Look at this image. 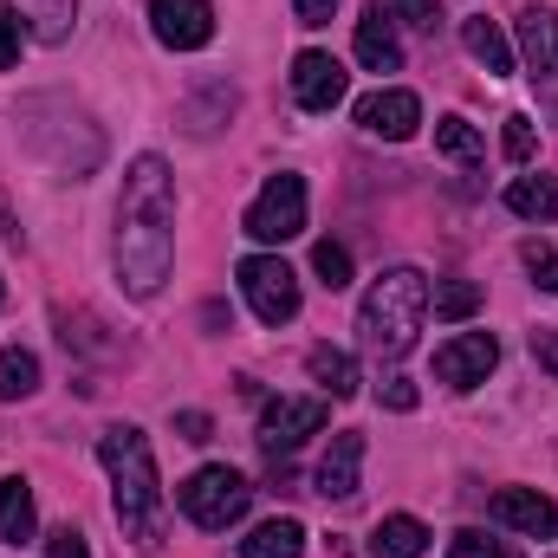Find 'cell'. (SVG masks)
<instances>
[{
	"label": "cell",
	"instance_id": "obj_1",
	"mask_svg": "<svg viewBox=\"0 0 558 558\" xmlns=\"http://www.w3.org/2000/svg\"><path fill=\"white\" fill-rule=\"evenodd\" d=\"M175 267V175L162 156H137L124 169L118 202V279L131 299H156Z\"/></svg>",
	"mask_w": 558,
	"mask_h": 558
},
{
	"label": "cell",
	"instance_id": "obj_2",
	"mask_svg": "<svg viewBox=\"0 0 558 558\" xmlns=\"http://www.w3.org/2000/svg\"><path fill=\"white\" fill-rule=\"evenodd\" d=\"M98 461L111 468V507H118V526L137 553L162 546V520H169V500H162V481H156V454H149V435L118 422L98 435Z\"/></svg>",
	"mask_w": 558,
	"mask_h": 558
},
{
	"label": "cell",
	"instance_id": "obj_3",
	"mask_svg": "<svg viewBox=\"0 0 558 558\" xmlns=\"http://www.w3.org/2000/svg\"><path fill=\"white\" fill-rule=\"evenodd\" d=\"M422 318H428V279L416 267H390V274H377V286L357 305V344L377 364H397L416 351Z\"/></svg>",
	"mask_w": 558,
	"mask_h": 558
},
{
	"label": "cell",
	"instance_id": "obj_4",
	"mask_svg": "<svg viewBox=\"0 0 558 558\" xmlns=\"http://www.w3.org/2000/svg\"><path fill=\"white\" fill-rule=\"evenodd\" d=\"M175 507H182L202 533H228V526L254 507V487H247V474H234V468H195V474L175 487Z\"/></svg>",
	"mask_w": 558,
	"mask_h": 558
},
{
	"label": "cell",
	"instance_id": "obj_5",
	"mask_svg": "<svg viewBox=\"0 0 558 558\" xmlns=\"http://www.w3.org/2000/svg\"><path fill=\"white\" fill-rule=\"evenodd\" d=\"M234 279H241V292H247V305H254L260 325H292L299 318V274L279 254H247L234 267Z\"/></svg>",
	"mask_w": 558,
	"mask_h": 558
},
{
	"label": "cell",
	"instance_id": "obj_6",
	"mask_svg": "<svg viewBox=\"0 0 558 558\" xmlns=\"http://www.w3.org/2000/svg\"><path fill=\"white\" fill-rule=\"evenodd\" d=\"M254 241H292V234H305V175H292V169H279L267 175V189L254 195V208H247V221H241Z\"/></svg>",
	"mask_w": 558,
	"mask_h": 558
},
{
	"label": "cell",
	"instance_id": "obj_7",
	"mask_svg": "<svg viewBox=\"0 0 558 558\" xmlns=\"http://www.w3.org/2000/svg\"><path fill=\"white\" fill-rule=\"evenodd\" d=\"M325 397H274L267 410H260V448L267 454H292L305 435H318L325 428Z\"/></svg>",
	"mask_w": 558,
	"mask_h": 558
},
{
	"label": "cell",
	"instance_id": "obj_8",
	"mask_svg": "<svg viewBox=\"0 0 558 558\" xmlns=\"http://www.w3.org/2000/svg\"><path fill=\"white\" fill-rule=\"evenodd\" d=\"M494 364H500V338H494V331H461V338H448V344L435 351V377H441L448 390L487 384Z\"/></svg>",
	"mask_w": 558,
	"mask_h": 558
},
{
	"label": "cell",
	"instance_id": "obj_9",
	"mask_svg": "<svg viewBox=\"0 0 558 558\" xmlns=\"http://www.w3.org/2000/svg\"><path fill=\"white\" fill-rule=\"evenodd\" d=\"M344 92H351V72L331 59V52H299L292 59V98H299V111H338L344 105Z\"/></svg>",
	"mask_w": 558,
	"mask_h": 558
},
{
	"label": "cell",
	"instance_id": "obj_10",
	"mask_svg": "<svg viewBox=\"0 0 558 558\" xmlns=\"http://www.w3.org/2000/svg\"><path fill=\"white\" fill-rule=\"evenodd\" d=\"M149 26L169 52H202L215 39V7L208 0H149Z\"/></svg>",
	"mask_w": 558,
	"mask_h": 558
},
{
	"label": "cell",
	"instance_id": "obj_11",
	"mask_svg": "<svg viewBox=\"0 0 558 558\" xmlns=\"http://www.w3.org/2000/svg\"><path fill=\"white\" fill-rule=\"evenodd\" d=\"M357 124H364L371 137H384V143H410L422 131V98L403 92V85H384V92L357 98Z\"/></svg>",
	"mask_w": 558,
	"mask_h": 558
},
{
	"label": "cell",
	"instance_id": "obj_12",
	"mask_svg": "<svg viewBox=\"0 0 558 558\" xmlns=\"http://www.w3.org/2000/svg\"><path fill=\"white\" fill-rule=\"evenodd\" d=\"M520 59H526V78L558 98V13L553 7H520Z\"/></svg>",
	"mask_w": 558,
	"mask_h": 558
},
{
	"label": "cell",
	"instance_id": "obj_13",
	"mask_svg": "<svg viewBox=\"0 0 558 558\" xmlns=\"http://www.w3.org/2000/svg\"><path fill=\"white\" fill-rule=\"evenodd\" d=\"M487 513H494V526H507V533L558 539V507L539 494V487H500V494L487 500Z\"/></svg>",
	"mask_w": 558,
	"mask_h": 558
},
{
	"label": "cell",
	"instance_id": "obj_14",
	"mask_svg": "<svg viewBox=\"0 0 558 558\" xmlns=\"http://www.w3.org/2000/svg\"><path fill=\"white\" fill-rule=\"evenodd\" d=\"M357 481H364V435L357 428H338L331 448H325V461H318V494L325 500H351Z\"/></svg>",
	"mask_w": 558,
	"mask_h": 558
},
{
	"label": "cell",
	"instance_id": "obj_15",
	"mask_svg": "<svg viewBox=\"0 0 558 558\" xmlns=\"http://www.w3.org/2000/svg\"><path fill=\"white\" fill-rule=\"evenodd\" d=\"M357 59H364V72H403V46H397V26H390L384 0H371L357 13Z\"/></svg>",
	"mask_w": 558,
	"mask_h": 558
},
{
	"label": "cell",
	"instance_id": "obj_16",
	"mask_svg": "<svg viewBox=\"0 0 558 558\" xmlns=\"http://www.w3.org/2000/svg\"><path fill=\"white\" fill-rule=\"evenodd\" d=\"M7 7H13V20H26V33H33L39 46H59V39H72L78 0H7Z\"/></svg>",
	"mask_w": 558,
	"mask_h": 558
},
{
	"label": "cell",
	"instance_id": "obj_17",
	"mask_svg": "<svg viewBox=\"0 0 558 558\" xmlns=\"http://www.w3.org/2000/svg\"><path fill=\"white\" fill-rule=\"evenodd\" d=\"M305 371H312V384H318L331 403H351V397H357V364H351L344 351L312 344V351H305Z\"/></svg>",
	"mask_w": 558,
	"mask_h": 558
},
{
	"label": "cell",
	"instance_id": "obj_18",
	"mask_svg": "<svg viewBox=\"0 0 558 558\" xmlns=\"http://www.w3.org/2000/svg\"><path fill=\"white\" fill-rule=\"evenodd\" d=\"M39 533V513H33V487L20 481V474H7L0 481V539L7 546H26Z\"/></svg>",
	"mask_w": 558,
	"mask_h": 558
},
{
	"label": "cell",
	"instance_id": "obj_19",
	"mask_svg": "<svg viewBox=\"0 0 558 558\" xmlns=\"http://www.w3.org/2000/svg\"><path fill=\"white\" fill-rule=\"evenodd\" d=\"M461 46H468V52H474V59H481V65H487L494 78H507V72H513V46H507V33H500V26H494L487 13L461 20Z\"/></svg>",
	"mask_w": 558,
	"mask_h": 558
},
{
	"label": "cell",
	"instance_id": "obj_20",
	"mask_svg": "<svg viewBox=\"0 0 558 558\" xmlns=\"http://www.w3.org/2000/svg\"><path fill=\"white\" fill-rule=\"evenodd\" d=\"M371 546H377V558H422L428 553V526L416 513H390V520H377Z\"/></svg>",
	"mask_w": 558,
	"mask_h": 558
},
{
	"label": "cell",
	"instance_id": "obj_21",
	"mask_svg": "<svg viewBox=\"0 0 558 558\" xmlns=\"http://www.w3.org/2000/svg\"><path fill=\"white\" fill-rule=\"evenodd\" d=\"M507 208L520 221H558V175H520V182H507Z\"/></svg>",
	"mask_w": 558,
	"mask_h": 558
},
{
	"label": "cell",
	"instance_id": "obj_22",
	"mask_svg": "<svg viewBox=\"0 0 558 558\" xmlns=\"http://www.w3.org/2000/svg\"><path fill=\"white\" fill-rule=\"evenodd\" d=\"M305 553V526L299 520H267L241 539V558H299Z\"/></svg>",
	"mask_w": 558,
	"mask_h": 558
},
{
	"label": "cell",
	"instance_id": "obj_23",
	"mask_svg": "<svg viewBox=\"0 0 558 558\" xmlns=\"http://www.w3.org/2000/svg\"><path fill=\"white\" fill-rule=\"evenodd\" d=\"M33 390H39V357L20 351V344H7V351H0V403H20V397H33Z\"/></svg>",
	"mask_w": 558,
	"mask_h": 558
},
{
	"label": "cell",
	"instance_id": "obj_24",
	"mask_svg": "<svg viewBox=\"0 0 558 558\" xmlns=\"http://www.w3.org/2000/svg\"><path fill=\"white\" fill-rule=\"evenodd\" d=\"M435 149L454 156V162H481L487 156V143H481V131L468 118H435Z\"/></svg>",
	"mask_w": 558,
	"mask_h": 558
},
{
	"label": "cell",
	"instance_id": "obj_25",
	"mask_svg": "<svg viewBox=\"0 0 558 558\" xmlns=\"http://www.w3.org/2000/svg\"><path fill=\"white\" fill-rule=\"evenodd\" d=\"M428 312H435V318H474V312H481V286H474V279H441V286L428 292Z\"/></svg>",
	"mask_w": 558,
	"mask_h": 558
},
{
	"label": "cell",
	"instance_id": "obj_26",
	"mask_svg": "<svg viewBox=\"0 0 558 558\" xmlns=\"http://www.w3.org/2000/svg\"><path fill=\"white\" fill-rule=\"evenodd\" d=\"M312 274L325 279L331 292H344V286H351V247H338V241H318V247H312Z\"/></svg>",
	"mask_w": 558,
	"mask_h": 558
},
{
	"label": "cell",
	"instance_id": "obj_27",
	"mask_svg": "<svg viewBox=\"0 0 558 558\" xmlns=\"http://www.w3.org/2000/svg\"><path fill=\"white\" fill-rule=\"evenodd\" d=\"M500 149H507V162H533L539 131H533V118H526V111H513V118H507V137H500Z\"/></svg>",
	"mask_w": 558,
	"mask_h": 558
},
{
	"label": "cell",
	"instance_id": "obj_28",
	"mask_svg": "<svg viewBox=\"0 0 558 558\" xmlns=\"http://www.w3.org/2000/svg\"><path fill=\"white\" fill-rule=\"evenodd\" d=\"M448 558H520L507 539H487V533H454L448 539Z\"/></svg>",
	"mask_w": 558,
	"mask_h": 558
},
{
	"label": "cell",
	"instance_id": "obj_29",
	"mask_svg": "<svg viewBox=\"0 0 558 558\" xmlns=\"http://www.w3.org/2000/svg\"><path fill=\"white\" fill-rule=\"evenodd\" d=\"M46 558H92V546H85L78 526H52L46 533Z\"/></svg>",
	"mask_w": 558,
	"mask_h": 558
},
{
	"label": "cell",
	"instance_id": "obj_30",
	"mask_svg": "<svg viewBox=\"0 0 558 558\" xmlns=\"http://www.w3.org/2000/svg\"><path fill=\"white\" fill-rule=\"evenodd\" d=\"M20 65V20L0 7V72H13Z\"/></svg>",
	"mask_w": 558,
	"mask_h": 558
},
{
	"label": "cell",
	"instance_id": "obj_31",
	"mask_svg": "<svg viewBox=\"0 0 558 558\" xmlns=\"http://www.w3.org/2000/svg\"><path fill=\"white\" fill-rule=\"evenodd\" d=\"M526 267H533V279H539V292H558V254H546V247H526Z\"/></svg>",
	"mask_w": 558,
	"mask_h": 558
},
{
	"label": "cell",
	"instance_id": "obj_32",
	"mask_svg": "<svg viewBox=\"0 0 558 558\" xmlns=\"http://www.w3.org/2000/svg\"><path fill=\"white\" fill-rule=\"evenodd\" d=\"M533 357L553 371V384H558V331H553V325H539V331H533Z\"/></svg>",
	"mask_w": 558,
	"mask_h": 558
},
{
	"label": "cell",
	"instance_id": "obj_33",
	"mask_svg": "<svg viewBox=\"0 0 558 558\" xmlns=\"http://www.w3.org/2000/svg\"><path fill=\"white\" fill-rule=\"evenodd\" d=\"M410 26H422V33H435V0H390Z\"/></svg>",
	"mask_w": 558,
	"mask_h": 558
},
{
	"label": "cell",
	"instance_id": "obj_34",
	"mask_svg": "<svg viewBox=\"0 0 558 558\" xmlns=\"http://www.w3.org/2000/svg\"><path fill=\"white\" fill-rule=\"evenodd\" d=\"M175 435H182V441H208V435H215V422L202 416V410H182V416H175Z\"/></svg>",
	"mask_w": 558,
	"mask_h": 558
},
{
	"label": "cell",
	"instance_id": "obj_35",
	"mask_svg": "<svg viewBox=\"0 0 558 558\" xmlns=\"http://www.w3.org/2000/svg\"><path fill=\"white\" fill-rule=\"evenodd\" d=\"M384 403L410 416V410H416V384H410V377H390V384H384Z\"/></svg>",
	"mask_w": 558,
	"mask_h": 558
},
{
	"label": "cell",
	"instance_id": "obj_36",
	"mask_svg": "<svg viewBox=\"0 0 558 558\" xmlns=\"http://www.w3.org/2000/svg\"><path fill=\"white\" fill-rule=\"evenodd\" d=\"M331 7H338V0H292L299 26H325V20H331Z\"/></svg>",
	"mask_w": 558,
	"mask_h": 558
},
{
	"label": "cell",
	"instance_id": "obj_37",
	"mask_svg": "<svg viewBox=\"0 0 558 558\" xmlns=\"http://www.w3.org/2000/svg\"><path fill=\"white\" fill-rule=\"evenodd\" d=\"M0 299H7V286H0Z\"/></svg>",
	"mask_w": 558,
	"mask_h": 558
}]
</instances>
